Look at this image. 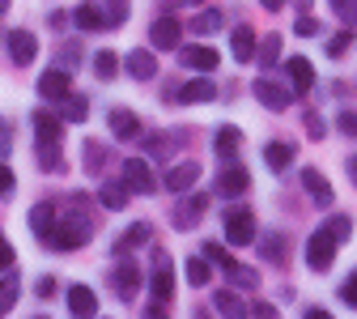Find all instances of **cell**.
Wrapping results in <instances>:
<instances>
[{"label":"cell","mask_w":357,"mask_h":319,"mask_svg":"<svg viewBox=\"0 0 357 319\" xmlns=\"http://www.w3.org/2000/svg\"><path fill=\"white\" fill-rule=\"evenodd\" d=\"M81 205H85V200H73L68 213H56V221L47 225V230H38L43 247H52V251H77V247L89 239L94 221H89V213H85Z\"/></svg>","instance_id":"6da1fadb"},{"label":"cell","mask_w":357,"mask_h":319,"mask_svg":"<svg viewBox=\"0 0 357 319\" xmlns=\"http://www.w3.org/2000/svg\"><path fill=\"white\" fill-rule=\"evenodd\" d=\"M149 285H153V306H149V315H166V306H170V298H174V277H170V255H166V251H153Z\"/></svg>","instance_id":"7a4b0ae2"},{"label":"cell","mask_w":357,"mask_h":319,"mask_svg":"<svg viewBox=\"0 0 357 319\" xmlns=\"http://www.w3.org/2000/svg\"><path fill=\"white\" fill-rule=\"evenodd\" d=\"M336 251H340V239L332 235V225H319V230L306 239V264L315 268V272H328L332 260H336Z\"/></svg>","instance_id":"3957f363"},{"label":"cell","mask_w":357,"mask_h":319,"mask_svg":"<svg viewBox=\"0 0 357 319\" xmlns=\"http://www.w3.org/2000/svg\"><path fill=\"white\" fill-rule=\"evenodd\" d=\"M221 235H226V243H230V247H247V243H255V217H251V209H247V205L226 209Z\"/></svg>","instance_id":"277c9868"},{"label":"cell","mask_w":357,"mask_h":319,"mask_svg":"<svg viewBox=\"0 0 357 319\" xmlns=\"http://www.w3.org/2000/svg\"><path fill=\"white\" fill-rule=\"evenodd\" d=\"M119 184H123L128 192H137V196H149V192L158 188V179H153V170H149L145 158H128L123 170H119Z\"/></svg>","instance_id":"5b68a950"},{"label":"cell","mask_w":357,"mask_h":319,"mask_svg":"<svg viewBox=\"0 0 357 319\" xmlns=\"http://www.w3.org/2000/svg\"><path fill=\"white\" fill-rule=\"evenodd\" d=\"M178 34H183V26H178L170 13L153 17V26H149V43H153L158 52H174V47H178Z\"/></svg>","instance_id":"8992f818"},{"label":"cell","mask_w":357,"mask_h":319,"mask_svg":"<svg viewBox=\"0 0 357 319\" xmlns=\"http://www.w3.org/2000/svg\"><path fill=\"white\" fill-rule=\"evenodd\" d=\"M255 98H259L268 111H285V107L294 103L289 89H285V85H277V81H268V77H259V81H255Z\"/></svg>","instance_id":"52a82bcc"},{"label":"cell","mask_w":357,"mask_h":319,"mask_svg":"<svg viewBox=\"0 0 357 319\" xmlns=\"http://www.w3.org/2000/svg\"><path fill=\"white\" fill-rule=\"evenodd\" d=\"M196 179H200V166H196V162H174V166L166 170L162 184H166L170 192H192V188H196Z\"/></svg>","instance_id":"ba28073f"},{"label":"cell","mask_w":357,"mask_h":319,"mask_svg":"<svg viewBox=\"0 0 357 319\" xmlns=\"http://www.w3.org/2000/svg\"><path fill=\"white\" fill-rule=\"evenodd\" d=\"M174 98L178 103H213L217 98V85L208 77H192V81H183V85L174 89Z\"/></svg>","instance_id":"9c48e42d"},{"label":"cell","mask_w":357,"mask_h":319,"mask_svg":"<svg viewBox=\"0 0 357 319\" xmlns=\"http://www.w3.org/2000/svg\"><path fill=\"white\" fill-rule=\"evenodd\" d=\"M247 188H251V175H247L238 162H230L226 170L217 175V192H221V196H243Z\"/></svg>","instance_id":"30bf717a"},{"label":"cell","mask_w":357,"mask_h":319,"mask_svg":"<svg viewBox=\"0 0 357 319\" xmlns=\"http://www.w3.org/2000/svg\"><path fill=\"white\" fill-rule=\"evenodd\" d=\"M111 290H115L119 298H132V294L141 290V268L132 264V260H123V264L111 272Z\"/></svg>","instance_id":"8fae6325"},{"label":"cell","mask_w":357,"mask_h":319,"mask_svg":"<svg viewBox=\"0 0 357 319\" xmlns=\"http://www.w3.org/2000/svg\"><path fill=\"white\" fill-rule=\"evenodd\" d=\"M68 85H73V73L52 68V73H43V77H38V94L47 98V103H60V98L68 94Z\"/></svg>","instance_id":"7c38bea8"},{"label":"cell","mask_w":357,"mask_h":319,"mask_svg":"<svg viewBox=\"0 0 357 319\" xmlns=\"http://www.w3.org/2000/svg\"><path fill=\"white\" fill-rule=\"evenodd\" d=\"M302 188L310 192V200H315L319 209H328V205H332V184H328V179H324L315 166H306V170H302Z\"/></svg>","instance_id":"4fadbf2b"},{"label":"cell","mask_w":357,"mask_h":319,"mask_svg":"<svg viewBox=\"0 0 357 319\" xmlns=\"http://www.w3.org/2000/svg\"><path fill=\"white\" fill-rule=\"evenodd\" d=\"M285 77H289V85L298 89V94H306V89L315 85V68H310V60H306V56L285 60Z\"/></svg>","instance_id":"5bb4252c"},{"label":"cell","mask_w":357,"mask_h":319,"mask_svg":"<svg viewBox=\"0 0 357 319\" xmlns=\"http://www.w3.org/2000/svg\"><path fill=\"white\" fill-rule=\"evenodd\" d=\"M204 196H183V200H178V209H174V225H178V230H192V225L204 217Z\"/></svg>","instance_id":"9a60e30c"},{"label":"cell","mask_w":357,"mask_h":319,"mask_svg":"<svg viewBox=\"0 0 357 319\" xmlns=\"http://www.w3.org/2000/svg\"><path fill=\"white\" fill-rule=\"evenodd\" d=\"M178 60H183V68H196V73H213L221 56H217L213 47H200V43H196V47H183V52H178Z\"/></svg>","instance_id":"2e32d148"},{"label":"cell","mask_w":357,"mask_h":319,"mask_svg":"<svg viewBox=\"0 0 357 319\" xmlns=\"http://www.w3.org/2000/svg\"><path fill=\"white\" fill-rule=\"evenodd\" d=\"M9 56H13V64H30L38 56V43H34L30 30H13L9 34Z\"/></svg>","instance_id":"e0dca14e"},{"label":"cell","mask_w":357,"mask_h":319,"mask_svg":"<svg viewBox=\"0 0 357 319\" xmlns=\"http://www.w3.org/2000/svg\"><path fill=\"white\" fill-rule=\"evenodd\" d=\"M107 124H111V136H119V141H132V136H141V119L132 115V111H111Z\"/></svg>","instance_id":"ac0fdd59"},{"label":"cell","mask_w":357,"mask_h":319,"mask_svg":"<svg viewBox=\"0 0 357 319\" xmlns=\"http://www.w3.org/2000/svg\"><path fill=\"white\" fill-rule=\"evenodd\" d=\"M230 56H234L238 64H247V60H255V30H247V26H238V30L230 34Z\"/></svg>","instance_id":"d6986e66"},{"label":"cell","mask_w":357,"mask_h":319,"mask_svg":"<svg viewBox=\"0 0 357 319\" xmlns=\"http://www.w3.org/2000/svg\"><path fill=\"white\" fill-rule=\"evenodd\" d=\"M68 311H73V315H98L94 290H89V285H73V290H68Z\"/></svg>","instance_id":"ffe728a7"},{"label":"cell","mask_w":357,"mask_h":319,"mask_svg":"<svg viewBox=\"0 0 357 319\" xmlns=\"http://www.w3.org/2000/svg\"><path fill=\"white\" fill-rule=\"evenodd\" d=\"M73 22H77V30H107V17H102V5H94V0H89V5H81L77 13H73Z\"/></svg>","instance_id":"44dd1931"},{"label":"cell","mask_w":357,"mask_h":319,"mask_svg":"<svg viewBox=\"0 0 357 319\" xmlns=\"http://www.w3.org/2000/svg\"><path fill=\"white\" fill-rule=\"evenodd\" d=\"M34 132H38V141H60L64 119H56L52 111H34Z\"/></svg>","instance_id":"7402d4cb"},{"label":"cell","mask_w":357,"mask_h":319,"mask_svg":"<svg viewBox=\"0 0 357 319\" xmlns=\"http://www.w3.org/2000/svg\"><path fill=\"white\" fill-rule=\"evenodd\" d=\"M123 68L137 77V81H149L153 73H158V60L149 56V52H128V60H123Z\"/></svg>","instance_id":"603a6c76"},{"label":"cell","mask_w":357,"mask_h":319,"mask_svg":"<svg viewBox=\"0 0 357 319\" xmlns=\"http://www.w3.org/2000/svg\"><path fill=\"white\" fill-rule=\"evenodd\" d=\"M255 56H259V68H273L281 60V34H264L255 38Z\"/></svg>","instance_id":"cb8c5ba5"},{"label":"cell","mask_w":357,"mask_h":319,"mask_svg":"<svg viewBox=\"0 0 357 319\" xmlns=\"http://www.w3.org/2000/svg\"><path fill=\"white\" fill-rule=\"evenodd\" d=\"M85 115H89V103H85L81 94H73V89H68V94L60 98V119H64V124H81Z\"/></svg>","instance_id":"d4e9b609"},{"label":"cell","mask_w":357,"mask_h":319,"mask_svg":"<svg viewBox=\"0 0 357 319\" xmlns=\"http://www.w3.org/2000/svg\"><path fill=\"white\" fill-rule=\"evenodd\" d=\"M128 196H132V192L119 184V179H115V184H102V188H98V205H102V209H123Z\"/></svg>","instance_id":"484cf974"},{"label":"cell","mask_w":357,"mask_h":319,"mask_svg":"<svg viewBox=\"0 0 357 319\" xmlns=\"http://www.w3.org/2000/svg\"><path fill=\"white\" fill-rule=\"evenodd\" d=\"M264 162L273 166V170H285V166H294V145H285V141H273L264 149Z\"/></svg>","instance_id":"4316f807"},{"label":"cell","mask_w":357,"mask_h":319,"mask_svg":"<svg viewBox=\"0 0 357 319\" xmlns=\"http://www.w3.org/2000/svg\"><path fill=\"white\" fill-rule=\"evenodd\" d=\"M38 166H43V170H64L60 141H38Z\"/></svg>","instance_id":"83f0119b"},{"label":"cell","mask_w":357,"mask_h":319,"mask_svg":"<svg viewBox=\"0 0 357 319\" xmlns=\"http://www.w3.org/2000/svg\"><path fill=\"white\" fill-rule=\"evenodd\" d=\"M259 255L273 260V264H281V260H285V235H281V230L264 235V239H259Z\"/></svg>","instance_id":"f1b7e54d"},{"label":"cell","mask_w":357,"mask_h":319,"mask_svg":"<svg viewBox=\"0 0 357 319\" xmlns=\"http://www.w3.org/2000/svg\"><path fill=\"white\" fill-rule=\"evenodd\" d=\"M213 311H217V315H230V319H238V315H247V306H243V298H238V294H230V290H221V294L213 298Z\"/></svg>","instance_id":"f546056e"},{"label":"cell","mask_w":357,"mask_h":319,"mask_svg":"<svg viewBox=\"0 0 357 319\" xmlns=\"http://www.w3.org/2000/svg\"><path fill=\"white\" fill-rule=\"evenodd\" d=\"M213 149H217V158H234L238 154V128H217Z\"/></svg>","instance_id":"4dcf8cb0"},{"label":"cell","mask_w":357,"mask_h":319,"mask_svg":"<svg viewBox=\"0 0 357 319\" xmlns=\"http://www.w3.org/2000/svg\"><path fill=\"white\" fill-rule=\"evenodd\" d=\"M17 290H22L17 272H0V311H9L17 302Z\"/></svg>","instance_id":"1f68e13d"},{"label":"cell","mask_w":357,"mask_h":319,"mask_svg":"<svg viewBox=\"0 0 357 319\" xmlns=\"http://www.w3.org/2000/svg\"><path fill=\"white\" fill-rule=\"evenodd\" d=\"M149 239H153V230H149L145 221H137V225H128V235L119 239V247H115V251H123V247H145Z\"/></svg>","instance_id":"d6a6232c"},{"label":"cell","mask_w":357,"mask_h":319,"mask_svg":"<svg viewBox=\"0 0 357 319\" xmlns=\"http://www.w3.org/2000/svg\"><path fill=\"white\" fill-rule=\"evenodd\" d=\"M226 281H230V285H238V290H251L259 277H255L247 264H226Z\"/></svg>","instance_id":"836d02e7"},{"label":"cell","mask_w":357,"mask_h":319,"mask_svg":"<svg viewBox=\"0 0 357 319\" xmlns=\"http://www.w3.org/2000/svg\"><path fill=\"white\" fill-rule=\"evenodd\" d=\"M183 272H188V281L200 290V285H208V277H213V272H208V260L204 255H196V260H188L183 264Z\"/></svg>","instance_id":"e575fe53"},{"label":"cell","mask_w":357,"mask_h":319,"mask_svg":"<svg viewBox=\"0 0 357 319\" xmlns=\"http://www.w3.org/2000/svg\"><path fill=\"white\" fill-rule=\"evenodd\" d=\"M102 17H107V30L123 26L128 22V0H102Z\"/></svg>","instance_id":"d590c367"},{"label":"cell","mask_w":357,"mask_h":319,"mask_svg":"<svg viewBox=\"0 0 357 319\" xmlns=\"http://www.w3.org/2000/svg\"><path fill=\"white\" fill-rule=\"evenodd\" d=\"M94 73H98L102 81H111V77L119 73V56H115V52H98V56H94Z\"/></svg>","instance_id":"8d00e7d4"},{"label":"cell","mask_w":357,"mask_h":319,"mask_svg":"<svg viewBox=\"0 0 357 319\" xmlns=\"http://www.w3.org/2000/svg\"><path fill=\"white\" fill-rule=\"evenodd\" d=\"M221 22H226V17H221L217 9H208V13H200L192 22V34H213V30H221Z\"/></svg>","instance_id":"74e56055"},{"label":"cell","mask_w":357,"mask_h":319,"mask_svg":"<svg viewBox=\"0 0 357 319\" xmlns=\"http://www.w3.org/2000/svg\"><path fill=\"white\" fill-rule=\"evenodd\" d=\"M52 221H56V205H47V200H43V205L30 213V225H34V235H38V230H47Z\"/></svg>","instance_id":"f35d334b"},{"label":"cell","mask_w":357,"mask_h":319,"mask_svg":"<svg viewBox=\"0 0 357 319\" xmlns=\"http://www.w3.org/2000/svg\"><path fill=\"white\" fill-rule=\"evenodd\" d=\"M332 13H336L344 26H353V22H357V0H332Z\"/></svg>","instance_id":"ab89813d"},{"label":"cell","mask_w":357,"mask_h":319,"mask_svg":"<svg viewBox=\"0 0 357 319\" xmlns=\"http://www.w3.org/2000/svg\"><path fill=\"white\" fill-rule=\"evenodd\" d=\"M204 260H208V264H221V268H226V264H234L230 247H221V243H208V247H204Z\"/></svg>","instance_id":"60d3db41"},{"label":"cell","mask_w":357,"mask_h":319,"mask_svg":"<svg viewBox=\"0 0 357 319\" xmlns=\"http://www.w3.org/2000/svg\"><path fill=\"white\" fill-rule=\"evenodd\" d=\"M77 60H81V52H77V43H68V47L60 52V60H56V68H64V73H73V68H77Z\"/></svg>","instance_id":"b9f144b4"},{"label":"cell","mask_w":357,"mask_h":319,"mask_svg":"<svg viewBox=\"0 0 357 319\" xmlns=\"http://www.w3.org/2000/svg\"><path fill=\"white\" fill-rule=\"evenodd\" d=\"M340 302H344V306H353V311H357V272H349V281H344V285H340Z\"/></svg>","instance_id":"7bdbcfd3"},{"label":"cell","mask_w":357,"mask_h":319,"mask_svg":"<svg viewBox=\"0 0 357 319\" xmlns=\"http://www.w3.org/2000/svg\"><path fill=\"white\" fill-rule=\"evenodd\" d=\"M102 158H107V149H102V145H85V170H98V166H102Z\"/></svg>","instance_id":"ee69618b"},{"label":"cell","mask_w":357,"mask_h":319,"mask_svg":"<svg viewBox=\"0 0 357 319\" xmlns=\"http://www.w3.org/2000/svg\"><path fill=\"white\" fill-rule=\"evenodd\" d=\"M294 34H302V38H315V34H319V22H315V17H298Z\"/></svg>","instance_id":"f6af8a7d"},{"label":"cell","mask_w":357,"mask_h":319,"mask_svg":"<svg viewBox=\"0 0 357 319\" xmlns=\"http://www.w3.org/2000/svg\"><path fill=\"white\" fill-rule=\"evenodd\" d=\"M336 128H340L344 136H357V111H344V115L336 119Z\"/></svg>","instance_id":"bcb514c9"},{"label":"cell","mask_w":357,"mask_h":319,"mask_svg":"<svg viewBox=\"0 0 357 319\" xmlns=\"http://www.w3.org/2000/svg\"><path fill=\"white\" fill-rule=\"evenodd\" d=\"M328 225H332V235H336L340 243H344V239H349V230H353V221H349V217H332Z\"/></svg>","instance_id":"7dc6e473"},{"label":"cell","mask_w":357,"mask_h":319,"mask_svg":"<svg viewBox=\"0 0 357 319\" xmlns=\"http://www.w3.org/2000/svg\"><path fill=\"white\" fill-rule=\"evenodd\" d=\"M349 38H353L349 30H344V34H336V38H332V47H328V56H344V52H349Z\"/></svg>","instance_id":"c3c4849f"},{"label":"cell","mask_w":357,"mask_h":319,"mask_svg":"<svg viewBox=\"0 0 357 319\" xmlns=\"http://www.w3.org/2000/svg\"><path fill=\"white\" fill-rule=\"evenodd\" d=\"M9 192H13V170L0 162V196H9Z\"/></svg>","instance_id":"681fc988"},{"label":"cell","mask_w":357,"mask_h":319,"mask_svg":"<svg viewBox=\"0 0 357 319\" xmlns=\"http://www.w3.org/2000/svg\"><path fill=\"white\" fill-rule=\"evenodd\" d=\"M0 268H13V247L0 239Z\"/></svg>","instance_id":"f907efd6"},{"label":"cell","mask_w":357,"mask_h":319,"mask_svg":"<svg viewBox=\"0 0 357 319\" xmlns=\"http://www.w3.org/2000/svg\"><path fill=\"white\" fill-rule=\"evenodd\" d=\"M306 128H310V136H315V141L324 136V119H319V115H306Z\"/></svg>","instance_id":"816d5d0a"},{"label":"cell","mask_w":357,"mask_h":319,"mask_svg":"<svg viewBox=\"0 0 357 319\" xmlns=\"http://www.w3.org/2000/svg\"><path fill=\"white\" fill-rule=\"evenodd\" d=\"M34 290H38V298H52V294H56V281H52V277H43Z\"/></svg>","instance_id":"f5cc1de1"},{"label":"cell","mask_w":357,"mask_h":319,"mask_svg":"<svg viewBox=\"0 0 357 319\" xmlns=\"http://www.w3.org/2000/svg\"><path fill=\"white\" fill-rule=\"evenodd\" d=\"M247 315H264V319H273L277 311H273V306H268V302H255V306H247Z\"/></svg>","instance_id":"db71d44e"},{"label":"cell","mask_w":357,"mask_h":319,"mask_svg":"<svg viewBox=\"0 0 357 319\" xmlns=\"http://www.w3.org/2000/svg\"><path fill=\"white\" fill-rule=\"evenodd\" d=\"M259 5H264L268 13H281V5H285V0H259Z\"/></svg>","instance_id":"11a10c76"},{"label":"cell","mask_w":357,"mask_h":319,"mask_svg":"<svg viewBox=\"0 0 357 319\" xmlns=\"http://www.w3.org/2000/svg\"><path fill=\"white\" fill-rule=\"evenodd\" d=\"M349 175H353V184H357V158H353V162H349Z\"/></svg>","instance_id":"9f6ffc18"},{"label":"cell","mask_w":357,"mask_h":319,"mask_svg":"<svg viewBox=\"0 0 357 319\" xmlns=\"http://www.w3.org/2000/svg\"><path fill=\"white\" fill-rule=\"evenodd\" d=\"M294 5H298V9H306V5H310V0H294Z\"/></svg>","instance_id":"6f0895ef"},{"label":"cell","mask_w":357,"mask_h":319,"mask_svg":"<svg viewBox=\"0 0 357 319\" xmlns=\"http://www.w3.org/2000/svg\"><path fill=\"white\" fill-rule=\"evenodd\" d=\"M5 9H9V0H0V13H5Z\"/></svg>","instance_id":"680465c9"},{"label":"cell","mask_w":357,"mask_h":319,"mask_svg":"<svg viewBox=\"0 0 357 319\" xmlns=\"http://www.w3.org/2000/svg\"><path fill=\"white\" fill-rule=\"evenodd\" d=\"M183 5H200V0H183Z\"/></svg>","instance_id":"91938a15"}]
</instances>
